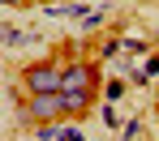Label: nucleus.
<instances>
[{
	"label": "nucleus",
	"mask_w": 159,
	"mask_h": 141,
	"mask_svg": "<svg viewBox=\"0 0 159 141\" xmlns=\"http://www.w3.org/2000/svg\"><path fill=\"white\" fill-rule=\"evenodd\" d=\"M99 22H103V9H95V13H86V17H82V30H95Z\"/></svg>",
	"instance_id": "nucleus-12"
},
{
	"label": "nucleus",
	"mask_w": 159,
	"mask_h": 141,
	"mask_svg": "<svg viewBox=\"0 0 159 141\" xmlns=\"http://www.w3.org/2000/svg\"><path fill=\"white\" fill-rule=\"evenodd\" d=\"M125 85H129V77H112V81L103 85V94H107V103H116V98H125Z\"/></svg>",
	"instance_id": "nucleus-6"
},
{
	"label": "nucleus",
	"mask_w": 159,
	"mask_h": 141,
	"mask_svg": "<svg viewBox=\"0 0 159 141\" xmlns=\"http://www.w3.org/2000/svg\"><path fill=\"white\" fill-rule=\"evenodd\" d=\"M155 120H159V98H155Z\"/></svg>",
	"instance_id": "nucleus-15"
},
{
	"label": "nucleus",
	"mask_w": 159,
	"mask_h": 141,
	"mask_svg": "<svg viewBox=\"0 0 159 141\" xmlns=\"http://www.w3.org/2000/svg\"><path fill=\"white\" fill-rule=\"evenodd\" d=\"M34 4H52V0H34Z\"/></svg>",
	"instance_id": "nucleus-16"
},
{
	"label": "nucleus",
	"mask_w": 159,
	"mask_h": 141,
	"mask_svg": "<svg viewBox=\"0 0 159 141\" xmlns=\"http://www.w3.org/2000/svg\"><path fill=\"white\" fill-rule=\"evenodd\" d=\"M60 98H65V115H69V120H82V115L90 111V98H95V94H65V90H60Z\"/></svg>",
	"instance_id": "nucleus-4"
},
{
	"label": "nucleus",
	"mask_w": 159,
	"mask_h": 141,
	"mask_svg": "<svg viewBox=\"0 0 159 141\" xmlns=\"http://www.w3.org/2000/svg\"><path fill=\"white\" fill-rule=\"evenodd\" d=\"M52 4H69V0H52Z\"/></svg>",
	"instance_id": "nucleus-17"
},
{
	"label": "nucleus",
	"mask_w": 159,
	"mask_h": 141,
	"mask_svg": "<svg viewBox=\"0 0 159 141\" xmlns=\"http://www.w3.org/2000/svg\"><path fill=\"white\" fill-rule=\"evenodd\" d=\"M120 56V39H103V47H99V60H112Z\"/></svg>",
	"instance_id": "nucleus-8"
},
{
	"label": "nucleus",
	"mask_w": 159,
	"mask_h": 141,
	"mask_svg": "<svg viewBox=\"0 0 159 141\" xmlns=\"http://www.w3.org/2000/svg\"><path fill=\"white\" fill-rule=\"evenodd\" d=\"M125 141H142V120H129L125 124Z\"/></svg>",
	"instance_id": "nucleus-11"
},
{
	"label": "nucleus",
	"mask_w": 159,
	"mask_h": 141,
	"mask_svg": "<svg viewBox=\"0 0 159 141\" xmlns=\"http://www.w3.org/2000/svg\"><path fill=\"white\" fill-rule=\"evenodd\" d=\"M34 141H39V137H34Z\"/></svg>",
	"instance_id": "nucleus-18"
},
{
	"label": "nucleus",
	"mask_w": 159,
	"mask_h": 141,
	"mask_svg": "<svg viewBox=\"0 0 159 141\" xmlns=\"http://www.w3.org/2000/svg\"><path fill=\"white\" fill-rule=\"evenodd\" d=\"M95 85H99V68L95 64H86V60H69L65 64V81H60L65 94H95Z\"/></svg>",
	"instance_id": "nucleus-3"
},
{
	"label": "nucleus",
	"mask_w": 159,
	"mask_h": 141,
	"mask_svg": "<svg viewBox=\"0 0 159 141\" xmlns=\"http://www.w3.org/2000/svg\"><path fill=\"white\" fill-rule=\"evenodd\" d=\"M17 120H22V124L69 120V115H65V98H60V90H52V94H26V103L17 107Z\"/></svg>",
	"instance_id": "nucleus-1"
},
{
	"label": "nucleus",
	"mask_w": 159,
	"mask_h": 141,
	"mask_svg": "<svg viewBox=\"0 0 159 141\" xmlns=\"http://www.w3.org/2000/svg\"><path fill=\"white\" fill-rule=\"evenodd\" d=\"M60 81H65V64H56V60H34L22 68L26 94H52V90H60Z\"/></svg>",
	"instance_id": "nucleus-2"
},
{
	"label": "nucleus",
	"mask_w": 159,
	"mask_h": 141,
	"mask_svg": "<svg viewBox=\"0 0 159 141\" xmlns=\"http://www.w3.org/2000/svg\"><path fill=\"white\" fill-rule=\"evenodd\" d=\"M60 128H65V120H52V124H34V137H39V141H60Z\"/></svg>",
	"instance_id": "nucleus-5"
},
{
	"label": "nucleus",
	"mask_w": 159,
	"mask_h": 141,
	"mask_svg": "<svg viewBox=\"0 0 159 141\" xmlns=\"http://www.w3.org/2000/svg\"><path fill=\"white\" fill-rule=\"evenodd\" d=\"M120 52L125 56H138V52H146V43L142 39H120Z\"/></svg>",
	"instance_id": "nucleus-10"
},
{
	"label": "nucleus",
	"mask_w": 159,
	"mask_h": 141,
	"mask_svg": "<svg viewBox=\"0 0 159 141\" xmlns=\"http://www.w3.org/2000/svg\"><path fill=\"white\" fill-rule=\"evenodd\" d=\"M4 4H9V9H17V4H26V0H4Z\"/></svg>",
	"instance_id": "nucleus-14"
},
{
	"label": "nucleus",
	"mask_w": 159,
	"mask_h": 141,
	"mask_svg": "<svg viewBox=\"0 0 159 141\" xmlns=\"http://www.w3.org/2000/svg\"><path fill=\"white\" fill-rule=\"evenodd\" d=\"M22 43V30H13V26H4V47H17Z\"/></svg>",
	"instance_id": "nucleus-13"
},
{
	"label": "nucleus",
	"mask_w": 159,
	"mask_h": 141,
	"mask_svg": "<svg viewBox=\"0 0 159 141\" xmlns=\"http://www.w3.org/2000/svg\"><path fill=\"white\" fill-rule=\"evenodd\" d=\"M103 124H107V128H120V111H116V103H103Z\"/></svg>",
	"instance_id": "nucleus-9"
},
{
	"label": "nucleus",
	"mask_w": 159,
	"mask_h": 141,
	"mask_svg": "<svg viewBox=\"0 0 159 141\" xmlns=\"http://www.w3.org/2000/svg\"><path fill=\"white\" fill-rule=\"evenodd\" d=\"M60 141H86V133H82L73 120H65V128H60Z\"/></svg>",
	"instance_id": "nucleus-7"
}]
</instances>
